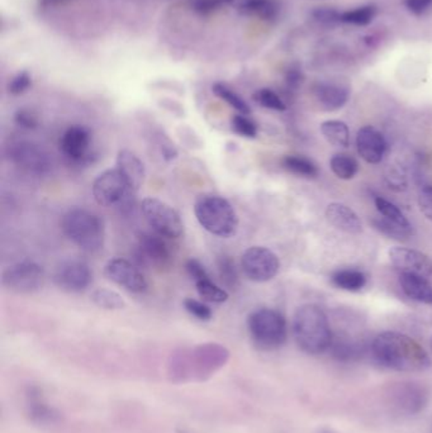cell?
Returning <instances> with one entry per match:
<instances>
[{"label":"cell","mask_w":432,"mask_h":433,"mask_svg":"<svg viewBox=\"0 0 432 433\" xmlns=\"http://www.w3.org/2000/svg\"><path fill=\"white\" fill-rule=\"evenodd\" d=\"M370 349L382 366L395 372H424L431 365L425 349L410 336L400 332H382L374 338Z\"/></svg>","instance_id":"cell-1"},{"label":"cell","mask_w":432,"mask_h":433,"mask_svg":"<svg viewBox=\"0 0 432 433\" xmlns=\"http://www.w3.org/2000/svg\"><path fill=\"white\" fill-rule=\"evenodd\" d=\"M293 334L298 347L310 355H319L330 349L334 338L326 313L316 304H306L297 309Z\"/></svg>","instance_id":"cell-2"},{"label":"cell","mask_w":432,"mask_h":433,"mask_svg":"<svg viewBox=\"0 0 432 433\" xmlns=\"http://www.w3.org/2000/svg\"><path fill=\"white\" fill-rule=\"evenodd\" d=\"M61 227L68 240L82 250L95 252L104 244L103 222L88 209L71 208L65 213Z\"/></svg>","instance_id":"cell-3"},{"label":"cell","mask_w":432,"mask_h":433,"mask_svg":"<svg viewBox=\"0 0 432 433\" xmlns=\"http://www.w3.org/2000/svg\"><path fill=\"white\" fill-rule=\"evenodd\" d=\"M194 213L199 224L212 235L228 238L237 233V213L225 198L205 195L198 199Z\"/></svg>","instance_id":"cell-4"},{"label":"cell","mask_w":432,"mask_h":433,"mask_svg":"<svg viewBox=\"0 0 432 433\" xmlns=\"http://www.w3.org/2000/svg\"><path fill=\"white\" fill-rule=\"evenodd\" d=\"M252 341L260 349H279L287 341V320L281 311L261 308L252 311L247 320Z\"/></svg>","instance_id":"cell-5"},{"label":"cell","mask_w":432,"mask_h":433,"mask_svg":"<svg viewBox=\"0 0 432 433\" xmlns=\"http://www.w3.org/2000/svg\"><path fill=\"white\" fill-rule=\"evenodd\" d=\"M91 190L95 202L103 206H117L122 212H127L135 203L136 191L129 186L117 167L99 175Z\"/></svg>","instance_id":"cell-6"},{"label":"cell","mask_w":432,"mask_h":433,"mask_svg":"<svg viewBox=\"0 0 432 433\" xmlns=\"http://www.w3.org/2000/svg\"><path fill=\"white\" fill-rule=\"evenodd\" d=\"M387 402L392 410L406 416H415L430 402V390L421 383L400 381L388 387Z\"/></svg>","instance_id":"cell-7"},{"label":"cell","mask_w":432,"mask_h":433,"mask_svg":"<svg viewBox=\"0 0 432 433\" xmlns=\"http://www.w3.org/2000/svg\"><path fill=\"white\" fill-rule=\"evenodd\" d=\"M141 212L155 233L165 238H179L184 232L182 218L173 206L156 198H146L141 204Z\"/></svg>","instance_id":"cell-8"},{"label":"cell","mask_w":432,"mask_h":433,"mask_svg":"<svg viewBox=\"0 0 432 433\" xmlns=\"http://www.w3.org/2000/svg\"><path fill=\"white\" fill-rule=\"evenodd\" d=\"M45 282V270L44 267L30 260H24L9 266L1 276V284L4 288L21 293L30 294L42 288Z\"/></svg>","instance_id":"cell-9"},{"label":"cell","mask_w":432,"mask_h":433,"mask_svg":"<svg viewBox=\"0 0 432 433\" xmlns=\"http://www.w3.org/2000/svg\"><path fill=\"white\" fill-rule=\"evenodd\" d=\"M241 267L249 280L265 282L279 273L281 262L273 251L263 246H254L243 252Z\"/></svg>","instance_id":"cell-10"},{"label":"cell","mask_w":432,"mask_h":433,"mask_svg":"<svg viewBox=\"0 0 432 433\" xmlns=\"http://www.w3.org/2000/svg\"><path fill=\"white\" fill-rule=\"evenodd\" d=\"M9 159L28 174L44 176L51 171L53 161L45 148L32 141H17L9 146Z\"/></svg>","instance_id":"cell-11"},{"label":"cell","mask_w":432,"mask_h":433,"mask_svg":"<svg viewBox=\"0 0 432 433\" xmlns=\"http://www.w3.org/2000/svg\"><path fill=\"white\" fill-rule=\"evenodd\" d=\"M55 284L68 293H80L93 281L91 267L80 260H66L56 267L53 273Z\"/></svg>","instance_id":"cell-12"},{"label":"cell","mask_w":432,"mask_h":433,"mask_svg":"<svg viewBox=\"0 0 432 433\" xmlns=\"http://www.w3.org/2000/svg\"><path fill=\"white\" fill-rule=\"evenodd\" d=\"M104 273L109 280L132 293H144L147 289L144 275L129 260L120 258L109 260L104 267Z\"/></svg>","instance_id":"cell-13"},{"label":"cell","mask_w":432,"mask_h":433,"mask_svg":"<svg viewBox=\"0 0 432 433\" xmlns=\"http://www.w3.org/2000/svg\"><path fill=\"white\" fill-rule=\"evenodd\" d=\"M91 142L89 129L84 126H71L61 137L60 150L70 162L84 164L91 157Z\"/></svg>","instance_id":"cell-14"},{"label":"cell","mask_w":432,"mask_h":433,"mask_svg":"<svg viewBox=\"0 0 432 433\" xmlns=\"http://www.w3.org/2000/svg\"><path fill=\"white\" fill-rule=\"evenodd\" d=\"M389 260L401 273H417L432 280V260L424 252L406 247H393Z\"/></svg>","instance_id":"cell-15"},{"label":"cell","mask_w":432,"mask_h":433,"mask_svg":"<svg viewBox=\"0 0 432 433\" xmlns=\"http://www.w3.org/2000/svg\"><path fill=\"white\" fill-rule=\"evenodd\" d=\"M357 147L359 155L368 164H379L387 150V142L378 129L365 126L357 131Z\"/></svg>","instance_id":"cell-16"},{"label":"cell","mask_w":432,"mask_h":433,"mask_svg":"<svg viewBox=\"0 0 432 433\" xmlns=\"http://www.w3.org/2000/svg\"><path fill=\"white\" fill-rule=\"evenodd\" d=\"M138 250L144 261L155 267H167L170 264L171 253L162 235L158 233H141L138 235Z\"/></svg>","instance_id":"cell-17"},{"label":"cell","mask_w":432,"mask_h":433,"mask_svg":"<svg viewBox=\"0 0 432 433\" xmlns=\"http://www.w3.org/2000/svg\"><path fill=\"white\" fill-rule=\"evenodd\" d=\"M117 169L122 176L129 182V186L135 190L141 188L144 180V162L140 160L136 153L129 150H121L117 156Z\"/></svg>","instance_id":"cell-18"},{"label":"cell","mask_w":432,"mask_h":433,"mask_svg":"<svg viewBox=\"0 0 432 433\" xmlns=\"http://www.w3.org/2000/svg\"><path fill=\"white\" fill-rule=\"evenodd\" d=\"M326 218L335 228L346 233L357 235L363 229L361 220L357 217V213L348 205L341 203H332L328 205L326 209Z\"/></svg>","instance_id":"cell-19"},{"label":"cell","mask_w":432,"mask_h":433,"mask_svg":"<svg viewBox=\"0 0 432 433\" xmlns=\"http://www.w3.org/2000/svg\"><path fill=\"white\" fill-rule=\"evenodd\" d=\"M313 94L321 108L328 112L340 109L349 100V90L337 84H316L313 88Z\"/></svg>","instance_id":"cell-20"},{"label":"cell","mask_w":432,"mask_h":433,"mask_svg":"<svg viewBox=\"0 0 432 433\" xmlns=\"http://www.w3.org/2000/svg\"><path fill=\"white\" fill-rule=\"evenodd\" d=\"M400 282L404 294L418 303L432 305L431 281L417 273H401Z\"/></svg>","instance_id":"cell-21"},{"label":"cell","mask_w":432,"mask_h":433,"mask_svg":"<svg viewBox=\"0 0 432 433\" xmlns=\"http://www.w3.org/2000/svg\"><path fill=\"white\" fill-rule=\"evenodd\" d=\"M238 10L245 15L256 17L263 21H272L279 15L281 6L276 0H243Z\"/></svg>","instance_id":"cell-22"},{"label":"cell","mask_w":432,"mask_h":433,"mask_svg":"<svg viewBox=\"0 0 432 433\" xmlns=\"http://www.w3.org/2000/svg\"><path fill=\"white\" fill-rule=\"evenodd\" d=\"M332 284L346 291H359L366 284V276L363 271L355 269L339 270L331 276Z\"/></svg>","instance_id":"cell-23"},{"label":"cell","mask_w":432,"mask_h":433,"mask_svg":"<svg viewBox=\"0 0 432 433\" xmlns=\"http://www.w3.org/2000/svg\"><path fill=\"white\" fill-rule=\"evenodd\" d=\"M321 132L330 144L339 147H348L350 144L349 127L346 123L337 119L323 122L321 124Z\"/></svg>","instance_id":"cell-24"},{"label":"cell","mask_w":432,"mask_h":433,"mask_svg":"<svg viewBox=\"0 0 432 433\" xmlns=\"http://www.w3.org/2000/svg\"><path fill=\"white\" fill-rule=\"evenodd\" d=\"M330 166L334 171V174L342 180L353 179L359 171V164L357 160L346 153H337L332 156V159L330 161Z\"/></svg>","instance_id":"cell-25"},{"label":"cell","mask_w":432,"mask_h":433,"mask_svg":"<svg viewBox=\"0 0 432 433\" xmlns=\"http://www.w3.org/2000/svg\"><path fill=\"white\" fill-rule=\"evenodd\" d=\"M91 300L99 308L108 311H117L126 307V302L123 300L121 294L111 289L99 288L91 293Z\"/></svg>","instance_id":"cell-26"},{"label":"cell","mask_w":432,"mask_h":433,"mask_svg":"<svg viewBox=\"0 0 432 433\" xmlns=\"http://www.w3.org/2000/svg\"><path fill=\"white\" fill-rule=\"evenodd\" d=\"M283 167L292 174L299 175L303 177H316L319 175V169L311 160L302 156H285L283 159Z\"/></svg>","instance_id":"cell-27"},{"label":"cell","mask_w":432,"mask_h":433,"mask_svg":"<svg viewBox=\"0 0 432 433\" xmlns=\"http://www.w3.org/2000/svg\"><path fill=\"white\" fill-rule=\"evenodd\" d=\"M212 90L218 98L222 99L223 102H226L228 106H232L238 113L245 114V115L251 113L249 104L236 91L232 90L231 88H228L227 85L222 83L214 84Z\"/></svg>","instance_id":"cell-28"},{"label":"cell","mask_w":432,"mask_h":433,"mask_svg":"<svg viewBox=\"0 0 432 433\" xmlns=\"http://www.w3.org/2000/svg\"><path fill=\"white\" fill-rule=\"evenodd\" d=\"M374 202H375V206H377L378 212L380 213V215L383 218H386L389 222L395 223V224H398L401 227L412 228L410 222L404 217V214L401 212V209L397 205L388 202L387 199L382 197L375 198Z\"/></svg>","instance_id":"cell-29"},{"label":"cell","mask_w":432,"mask_h":433,"mask_svg":"<svg viewBox=\"0 0 432 433\" xmlns=\"http://www.w3.org/2000/svg\"><path fill=\"white\" fill-rule=\"evenodd\" d=\"M199 296L209 303H223L228 299V293L225 289L216 285L209 278H205L196 282Z\"/></svg>","instance_id":"cell-30"},{"label":"cell","mask_w":432,"mask_h":433,"mask_svg":"<svg viewBox=\"0 0 432 433\" xmlns=\"http://www.w3.org/2000/svg\"><path fill=\"white\" fill-rule=\"evenodd\" d=\"M373 224H374L375 229L379 231L380 233L387 235L389 238L397 240V241H407L413 233L412 228L401 227V226L392 223L383 217L373 220Z\"/></svg>","instance_id":"cell-31"},{"label":"cell","mask_w":432,"mask_h":433,"mask_svg":"<svg viewBox=\"0 0 432 433\" xmlns=\"http://www.w3.org/2000/svg\"><path fill=\"white\" fill-rule=\"evenodd\" d=\"M377 15V8L373 6L355 8L341 13V22L354 26H368Z\"/></svg>","instance_id":"cell-32"},{"label":"cell","mask_w":432,"mask_h":433,"mask_svg":"<svg viewBox=\"0 0 432 433\" xmlns=\"http://www.w3.org/2000/svg\"><path fill=\"white\" fill-rule=\"evenodd\" d=\"M218 273L220 280L229 289H235L238 284V273L236 270L235 262L229 256H220L218 258Z\"/></svg>","instance_id":"cell-33"},{"label":"cell","mask_w":432,"mask_h":433,"mask_svg":"<svg viewBox=\"0 0 432 433\" xmlns=\"http://www.w3.org/2000/svg\"><path fill=\"white\" fill-rule=\"evenodd\" d=\"M255 102L264 108L272 109V110H278L283 112L287 109L285 103L281 100V97L272 90V89H260L254 94Z\"/></svg>","instance_id":"cell-34"},{"label":"cell","mask_w":432,"mask_h":433,"mask_svg":"<svg viewBox=\"0 0 432 433\" xmlns=\"http://www.w3.org/2000/svg\"><path fill=\"white\" fill-rule=\"evenodd\" d=\"M232 129L240 136L254 138L258 135L256 123L245 114H237L232 118Z\"/></svg>","instance_id":"cell-35"},{"label":"cell","mask_w":432,"mask_h":433,"mask_svg":"<svg viewBox=\"0 0 432 433\" xmlns=\"http://www.w3.org/2000/svg\"><path fill=\"white\" fill-rule=\"evenodd\" d=\"M235 0H193V10L200 15H209L218 12L220 8L234 3Z\"/></svg>","instance_id":"cell-36"},{"label":"cell","mask_w":432,"mask_h":433,"mask_svg":"<svg viewBox=\"0 0 432 433\" xmlns=\"http://www.w3.org/2000/svg\"><path fill=\"white\" fill-rule=\"evenodd\" d=\"M184 307L185 309L189 311L191 316H194L196 318L200 319V320H209L212 318V311L211 308L203 303V302H199L197 299H193V298H187L184 300Z\"/></svg>","instance_id":"cell-37"},{"label":"cell","mask_w":432,"mask_h":433,"mask_svg":"<svg viewBox=\"0 0 432 433\" xmlns=\"http://www.w3.org/2000/svg\"><path fill=\"white\" fill-rule=\"evenodd\" d=\"M312 17L325 26H335L341 22V13L334 8H317L312 12Z\"/></svg>","instance_id":"cell-38"},{"label":"cell","mask_w":432,"mask_h":433,"mask_svg":"<svg viewBox=\"0 0 432 433\" xmlns=\"http://www.w3.org/2000/svg\"><path fill=\"white\" fill-rule=\"evenodd\" d=\"M32 84V77L27 71H22L12 79V81L8 85V91L12 95H21L27 90Z\"/></svg>","instance_id":"cell-39"},{"label":"cell","mask_w":432,"mask_h":433,"mask_svg":"<svg viewBox=\"0 0 432 433\" xmlns=\"http://www.w3.org/2000/svg\"><path fill=\"white\" fill-rule=\"evenodd\" d=\"M15 121L19 127L26 129H35L37 127L38 121L36 115L27 110V109H21L18 110L15 115Z\"/></svg>","instance_id":"cell-40"},{"label":"cell","mask_w":432,"mask_h":433,"mask_svg":"<svg viewBox=\"0 0 432 433\" xmlns=\"http://www.w3.org/2000/svg\"><path fill=\"white\" fill-rule=\"evenodd\" d=\"M418 205L421 212L424 213L429 220H432V186H426L420 191Z\"/></svg>","instance_id":"cell-41"},{"label":"cell","mask_w":432,"mask_h":433,"mask_svg":"<svg viewBox=\"0 0 432 433\" xmlns=\"http://www.w3.org/2000/svg\"><path fill=\"white\" fill-rule=\"evenodd\" d=\"M187 271L189 273L190 278L194 280V282L209 278V275L207 273L205 266L202 265L200 261H198L196 258H190L187 262Z\"/></svg>","instance_id":"cell-42"},{"label":"cell","mask_w":432,"mask_h":433,"mask_svg":"<svg viewBox=\"0 0 432 433\" xmlns=\"http://www.w3.org/2000/svg\"><path fill=\"white\" fill-rule=\"evenodd\" d=\"M404 6L410 10L412 15H425L426 12L432 7V0H404Z\"/></svg>","instance_id":"cell-43"},{"label":"cell","mask_w":432,"mask_h":433,"mask_svg":"<svg viewBox=\"0 0 432 433\" xmlns=\"http://www.w3.org/2000/svg\"><path fill=\"white\" fill-rule=\"evenodd\" d=\"M285 79H287V83H288L289 86L296 89L301 84L303 83V74H302L301 68H298V66H292L287 71Z\"/></svg>","instance_id":"cell-44"},{"label":"cell","mask_w":432,"mask_h":433,"mask_svg":"<svg viewBox=\"0 0 432 433\" xmlns=\"http://www.w3.org/2000/svg\"><path fill=\"white\" fill-rule=\"evenodd\" d=\"M64 1H68V0H39V4L42 7H50V6H57Z\"/></svg>","instance_id":"cell-45"},{"label":"cell","mask_w":432,"mask_h":433,"mask_svg":"<svg viewBox=\"0 0 432 433\" xmlns=\"http://www.w3.org/2000/svg\"><path fill=\"white\" fill-rule=\"evenodd\" d=\"M431 346H432V338H431Z\"/></svg>","instance_id":"cell-46"}]
</instances>
